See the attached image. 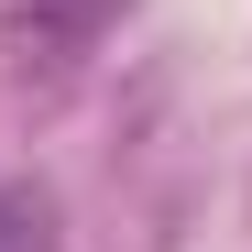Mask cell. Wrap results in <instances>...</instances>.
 I'll return each instance as SVG.
<instances>
[{"mask_svg":"<svg viewBox=\"0 0 252 252\" xmlns=\"http://www.w3.org/2000/svg\"><path fill=\"white\" fill-rule=\"evenodd\" d=\"M0 252H66V241H55V197H44V187H0Z\"/></svg>","mask_w":252,"mask_h":252,"instance_id":"obj_2","label":"cell"},{"mask_svg":"<svg viewBox=\"0 0 252 252\" xmlns=\"http://www.w3.org/2000/svg\"><path fill=\"white\" fill-rule=\"evenodd\" d=\"M121 11H132V0H0V55L22 77H66Z\"/></svg>","mask_w":252,"mask_h":252,"instance_id":"obj_1","label":"cell"}]
</instances>
